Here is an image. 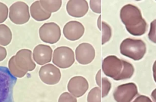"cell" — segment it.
Wrapping results in <instances>:
<instances>
[{
  "mask_svg": "<svg viewBox=\"0 0 156 102\" xmlns=\"http://www.w3.org/2000/svg\"><path fill=\"white\" fill-rule=\"evenodd\" d=\"M138 93L136 85L134 83H128L118 86L113 95L116 102H132Z\"/></svg>",
  "mask_w": 156,
  "mask_h": 102,
  "instance_id": "52a82bcc",
  "label": "cell"
},
{
  "mask_svg": "<svg viewBox=\"0 0 156 102\" xmlns=\"http://www.w3.org/2000/svg\"><path fill=\"white\" fill-rule=\"evenodd\" d=\"M39 2L42 8L50 13L57 12L62 4L61 0H40Z\"/></svg>",
  "mask_w": 156,
  "mask_h": 102,
  "instance_id": "e0dca14e",
  "label": "cell"
},
{
  "mask_svg": "<svg viewBox=\"0 0 156 102\" xmlns=\"http://www.w3.org/2000/svg\"><path fill=\"white\" fill-rule=\"evenodd\" d=\"M9 15V8L2 2H0V24L6 21Z\"/></svg>",
  "mask_w": 156,
  "mask_h": 102,
  "instance_id": "603a6c76",
  "label": "cell"
},
{
  "mask_svg": "<svg viewBox=\"0 0 156 102\" xmlns=\"http://www.w3.org/2000/svg\"><path fill=\"white\" fill-rule=\"evenodd\" d=\"M10 20L16 25H23L30 19L29 8L23 1H16L13 3L9 9Z\"/></svg>",
  "mask_w": 156,
  "mask_h": 102,
  "instance_id": "3957f363",
  "label": "cell"
},
{
  "mask_svg": "<svg viewBox=\"0 0 156 102\" xmlns=\"http://www.w3.org/2000/svg\"><path fill=\"white\" fill-rule=\"evenodd\" d=\"M52 63L57 67L66 69L71 67L75 61L73 50L67 46L57 47L52 53Z\"/></svg>",
  "mask_w": 156,
  "mask_h": 102,
  "instance_id": "277c9868",
  "label": "cell"
},
{
  "mask_svg": "<svg viewBox=\"0 0 156 102\" xmlns=\"http://www.w3.org/2000/svg\"><path fill=\"white\" fill-rule=\"evenodd\" d=\"M101 24H102V22H101V15H100L99 16V18H98V28H99V29L100 30L101 29Z\"/></svg>",
  "mask_w": 156,
  "mask_h": 102,
  "instance_id": "4dcf8cb0",
  "label": "cell"
},
{
  "mask_svg": "<svg viewBox=\"0 0 156 102\" xmlns=\"http://www.w3.org/2000/svg\"><path fill=\"white\" fill-rule=\"evenodd\" d=\"M69 15L74 18L84 16L88 11V4L85 0H69L66 6Z\"/></svg>",
  "mask_w": 156,
  "mask_h": 102,
  "instance_id": "5bb4252c",
  "label": "cell"
},
{
  "mask_svg": "<svg viewBox=\"0 0 156 102\" xmlns=\"http://www.w3.org/2000/svg\"><path fill=\"white\" fill-rule=\"evenodd\" d=\"M7 52L6 49L2 46H0V61H3L7 56Z\"/></svg>",
  "mask_w": 156,
  "mask_h": 102,
  "instance_id": "83f0119b",
  "label": "cell"
},
{
  "mask_svg": "<svg viewBox=\"0 0 156 102\" xmlns=\"http://www.w3.org/2000/svg\"><path fill=\"white\" fill-rule=\"evenodd\" d=\"M132 102H153L147 96L140 95Z\"/></svg>",
  "mask_w": 156,
  "mask_h": 102,
  "instance_id": "4316f807",
  "label": "cell"
},
{
  "mask_svg": "<svg viewBox=\"0 0 156 102\" xmlns=\"http://www.w3.org/2000/svg\"><path fill=\"white\" fill-rule=\"evenodd\" d=\"M120 53L135 61L141 59L146 52V46L141 39L127 38L124 39L119 47Z\"/></svg>",
  "mask_w": 156,
  "mask_h": 102,
  "instance_id": "7a4b0ae2",
  "label": "cell"
},
{
  "mask_svg": "<svg viewBox=\"0 0 156 102\" xmlns=\"http://www.w3.org/2000/svg\"><path fill=\"white\" fill-rule=\"evenodd\" d=\"M85 28L83 24L76 21H71L66 23L63 27L64 36L69 41H76L83 35Z\"/></svg>",
  "mask_w": 156,
  "mask_h": 102,
  "instance_id": "7c38bea8",
  "label": "cell"
},
{
  "mask_svg": "<svg viewBox=\"0 0 156 102\" xmlns=\"http://www.w3.org/2000/svg\"><path fill=\"white\" fill-rule=\"evenodd\" d=\"M41 81L48 85L57 84L61 79L60 69L52 64H46L42 66L38 72Z\"/></svg>",
  "mask_w": 156,
  "mask_h": 102,
  "instance_id": "ba28073f",
  "label": "cell"
},
{
  "mask_svg": "<svg viewBox=\"0 0 156 102\" xmlns=\"http://www.w3.org/2000/svg\"><path fill=\"white\" fill-rule=\"evenodd\" d=\"M15 61L20 69L27 72L34 70L36 67L32 58V52L27 49L18 50L15 55Z\"/></svg>",
  "mask_w": 156,
  "mask_h": 102,
  "instance_id": "9c48e42d",
  "label": "cell"
},
{
  "mask_svg": "<svg viewBox=\"0 0 156 102\" xmlns=\"http://www.w3.org/2000/svg\"><path fill=\"white\" fill-rule=\"evenodd\" d=\"M122 64H123V67H122V72L119 75V76L118 77L116 81L129 79L133 75L134 70H135L134 67L131 63L122 59Z\"/></svg>",
  "mask_w": 156,
  "mask_h": 102,
  "instance_id": "ffe728a7",
  "label": "cell"
},
{
  "mask_svg": "<svg viewBox=\"0 0 156 102\" xmlns=\"http://www.w3.org/2000/svg\"><path fill=\"white\" fill-rule=\"evenodd\" d=\"M76 59L83 65L88 64L93 61L95 58L96 52L93 46L88 42L80 44L75 50Z\"/></svg>",
  "mask_w": 156,
  "mask_h": 102,
  "instance_id": "30bf717a",
  "label": "cell"
},
{
  "mask_svg": "<svg viewBox=\"0 0 156 102\" xmlns=\"http://www.w3.org/2000/svg\"><path fill=\"white\" fill-rule=\"evenodd\" d=\"M148 38L152 42L156 44V19L150 24V29L148 33Z\"/></svg>",
  "mask_w": 156,
  "mask_h": 102,
  "instance_id": "d4e9b609",
  "label": "cell"
},
{
  "mask_svg": "<svg viewBox=\"0 0 156 102\" xmlns=\"http://www.w3.org/2000/svg\"><path fill=\"white\" fill-rule=\"evenodd\" d=\"M119 15L122 22L130 34L141 36L145 33L147 24L138 7L130 4H126L121 8Z\"/></svg>",
  "mask_w": 156,
  "mask_h": 102,
  "instance_id": "6da1fadb",
  "label": "cell"
},
{
  "mask_svg": "<svg viewBox=\"0 0 156 102\" xmlns=\"http://www.w3.org/2000/svg\"><path fill=\"white\" fill-rule=\"evenodd\" d=\"M101 30L102 31V44L104 45L111 38L112 29L107 22H102Z\"/></svg>",
  "mask_w": 156,
  "mask_h": 102,
  "instance_id": "7402d4cb",
  "label": "cell"
},
{
  "mask_svg": "<svg viewBox=\"0 0 156 102\" xmlns=\"http://www.w3.org/2000/svg\"><path fill=\"white\" fill-rule=\"evenodd\" d=\"M67 89L75 97H80L88 89V81L82 76H73L68 83Z\"/></svg>",
  "mask_w": 156,
  "mask_h": 102,
  "instance_id": "8fae6325",
  "label": "cell"
},
{
  "mask_svg": "<svg viewBox=\"0 0 156 102\" xmlns=\"http://www.w3.org/2000/svg\"><path fill=\"white\" fill-rule=\"evenodd\" d=\"M12 33L10 29L4 24H0V46H7L12 41Z\"/></svg>",
  "mask_w": 156,
  "mask_h": 102,
  "instance_id": "ac0fdd59",
  "label": "cell"
},
{
  "mask_svg": "<svg viewBox=\"0 0 156 102\" xmlns=\"http://www.w3.org/2000/svg\"><path fill=\"white\" fill-rule=\"evenodd\" d=\"M151 97L154 102H156V89L152 90L151 93Z\"/></svg>",
  "mask_w": 156,
  "mask_h": 102,
  "instance_id": "f546056e",
  "label": "cell"
},
{
  "mask_svg": "<svg viewBox=\"0 0 156 102\" xmlns=\"http://www.w3.org/2000/svg\"><path fill=\"white\" fill-rule=\"evenodd\" d=\"M8 67L10 73L13 76L16 78H23L27 73V72L22 70L17 66L15 61V55L12 56L10 58L8 63Z\"/></svg>",
  "mask_w": 156,
  "mask_h": 102,
  "instance_id": "d6986e66",
  "label": "cell"
},
{
  "mask_svg": "<svg viewBox=\"0 0 156 102\" xmlns=\"http://www.w3.org/2000/svg\"><path fill=\"white\" fill-rule=\"evenodd\" d=\"M58 102H77L76 97L69 92L62 93L58 100Z\"/></svg>",
  "mask_w": 156,
  "mask_h": 102,
  "instance_id": "cb8c5ba5",
  "label": "cell"
},
{
  "mask_svg": "<svg viewBox=\"0 0 156 102\" xmlns=\"http://www.w3.org/2000/svg\"><path fill=\"white\" fill-rule=\"evenodd\" d=\"M30 15L37 21H43L50 18L51 13L42 8L39 1H35L30 7Z\"/></svg>",
  "mask_w": 156,
  "mask_h": 102,
  "instance_id": "9a60e30c",
  "label": "cell"
},
{
  "mask_svg": "<svg viewBox=\"0 0 156 102\" xmlns=\"http://www.w3.org/2000/svg\"><path fill=\"white\" fill-rule=\"evenodd\" d=\"M52 48L46 44H38L36 46L32 52V58L35 63L43 66L51 62L52 58Z\"/></svg>",
  "mask_w": 156,
  "mask_h": 102,
  "instance_id": "4fadbf2b",
  "label": "cell"
},
{
  "mask_svg": "<svg viewBox=\"0 0 156 102\" xmlns=\"http://www.w3.org/2000/svg\"><path fill=\"white\" fill-rule=\"evenodd\" d=\"M152 72H153V77L155 82L156 83V60L153 64L152 66Z\"/></svg>",
  "mask_w": 156,
  "mask_h": 102,
  "instance_id": "f1b7e54d",
  "label": "cell"
},
{
  "mask_svg": "<svg viewBox=\"0 0 156 102\" xmlns=\"http://www.w3.org/2000/svg\"><path fill=\"white\" fill-rule=\"evenodd\" d=\"M102 93L99 87H94L88 92L87 95V102H101Z\"/></svg>",
  "mask_w": 156,
  "mask_h": 102,
  "instance_id": "44dd1931",
  "label": "cell"
},
{
  "mask_svg": "<svg viewBox=\"0 0 156 102\" xmlns=\"http://www.w3.org/2000/svg\"><path fill=\"white\" fill-rule=\"evenodd\" d=\"M40 39L46 43L55 44L61 36V30L59 25L54 22L43 24L38 30Z\"/></svg>",
  "mask_w": 156,
  "mask_h": 102,
  "instance_id": "5b68a950",
  "label": "cell"
},
{
  "mask_svg": "<svg viewBox=\"0 0 156 102\" xmlns=\"http://www.w3.org/2000/svg\"><path fill=\"white\" fill-rule=\"evenodd\" d=\"M90 6L91 10L96 13L101 14V0H91L90 1Z\"/></svg>",
  "mask_w": 156,
  "mask_h": 102,
  "instance_id": "484cf974",
  "label": "cell"
},
{
  "mask_svg": "<svg viewBox=\"0 0 156 102\" xmlns=\"http://www.w3.org/2000/svg\"><path fill=\"white\" fill-rule=\"evenodd\" d=\"M96 84L98 85L99 87H100L101 90L102 98L106 97L112 87V84L110 81L108 80L107 78L102 77L101 76V70H99L98 73L96 75L95 77Z\"/></svg>",
  "mask_w": 156,
  "mask_h": 102,
  "instance_id": "2e32d148",
  "label": "cell"
},
{
  "mask_svg": "<svg viewBox=\"0 0 156 102\" xmlns=\"http://www.w3.org/2000/svg\"><path fill=\"white\" fill-rule=\"evenodd\" d=\"M122 67V59L115 55L106 56L102 63V70L104 73L116 81L121 74Z\"/></svg>",
  "mask_w": 156,
  "mask_h": 102,
  "instance_id": "8992f818",
  "label": "cell"
}]
</instances>
